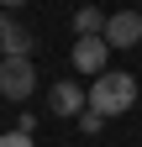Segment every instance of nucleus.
<instances>
[{
	"label": "nucleus",
	"instance_id": "obj_10",
	"mask_svg": "<svg viewBox=\"0 0 142 147\" xmlns=\"http://www.w3.org/2000/svg\"><path fill=\"white\" fill-rule=\"evenodd\" d=\"M16 5H26V0H0V11H16Z\"/></svg>",
	"mask_w": 142,
	"mask_h": 147
},
{
	"label": "nucleus",
	"instance_id": "obj_5",
	"mask_svg": "<svg viewBox=\"0 0 142 147\" xmlns=\"http://www.w3.org/2000/svg\"><path fill=\"white\" fill-rule=\"evenodd\" d=\"M105 42H111V47H137L142 42V16L137 11H116V16H105Z\"/></svg>",
	"mask_w": 142,
	"mask_h": 147
},
{
	"label": "nucleus",
	"instance_id": "obj_8",
	"mask_svg": "<svg viewBox=\"0 0 142 147\" xmlns=\"http://www.w3.org/2000/svg\"><path fill=\"white\" fill-rule=\"evenodd\" d=\"M100 126H105V116H100V110H90V105H84V110H79V131H84V137H95Z\"/></svg>",
	"mask_w": 142,
	"mask_h": 147
},
{
	"label": "nucleus",
	"instance_id": "obj_3",
	"mask_svg": "<svg viewBox=\"0 0 142 147\" xmlns=\"http://www.w3.org/2000/svg\"><path fill=\"white\" fill-rule=\"evenodd\" d=\"M105 58H111V42L95 32V37H79L74 53H68V63H74L79 74H105Z\"/></svg>",
	"mask_w": 142,
	"mask_h": 147
},
{
	"label": "nucleus",
	"instance_id": "obj_1",
	"mask_svg": "<svg viewBox=\"0 0 142 147\" xmlns=\"http://www.w3.org/2000/svg\"><path fill=\"white\" fill-rule=\"evenodd\" d=\"M137 105V79L126 68H105L90 79V110H100L105 121L111 116H126V110Z\"/></svg>",
	"mask_w": 142,
	"mask_h": 147
},
{
	"label": "nucleus",
	"instance_id": "obj_9",
	"mask_svg": "<svg viewBox=\"0 0 142 147\" xmlns=\"http://www.w3.org/2000/svg\"><path fill=\"white\" fill-rule=\"evenodd\" d=\"M0 147H32V131H5V137H0Z\"/></svg>",
	"mask_w": 142,
	"mask_h": 147
},
{
	"label": "nucleus",
	"instance_id": "obj_6",
	"mask_svg": "<svg viewBox=\"0 0 142 147\" xmlns=\"http://www.w3.org/2000/svg\"><path fill=\"white\" fill-rule=\"evenodd\" d=\"M32 26H21L11 11H0V53H21V58H32Z\"/></svg>",
	"mask_w": 142,
	"mask_h": 147
},
{
	"label": "nucleus",
	"instance_id": "obj_7",
	"mask_svg": "<svg viewBox=\"0 0 142 147\" xmlns=\"http://www.w3.org/2000/svg\"><path fill=\"white\" fill-rule=\"evenodd\" d=\"M74 32H79V37L105 32V11H100V5H79V11H74Z\"/></svg>",
	"mask_w": 142,
	"mask_h": 147
},
{
	"label": "nucleus",
	"instance_id": "obj_4",
	"mask_svg": "<svg viewBox=\"0 0 142 147\" xmlns=\"http://www.w3.org/2000/svg\"><path fill=\"white\" fill-rule=\"evenodd\" d=\"M84 105H90V95H84L74 79H58V84L47 89V110H53V116H63V121H68V116L79 121V110H84Z\"/></svg>",
	"mask_w": 142,
	"mask_h": 147
},
{
	"label": "nucleus",
	"instance_id": "obj_11",
	"mask_svg": "<svg viewBox=\"0 0 142 147\" xmlns=\"http://www.w3.org/2000/svg\"><path fill=\"white\" fill-rule=\"evenodd\" d=\"M0 58H5V53H0Z\"/></svg>",
	"mask_w": 142,
	"mask_h": 147
},
{
	"label": "nucleus",
	"instance_id": "obj_2",
	"mask_svg": "<svg viewBox=\"0 0 142 147\" xmlns=\"http://www.w3.org/2000/svg\"><path fill=\"white\" fill-rule=\"evenodd\" d=\"M32 89H37V68H32V58L5 53V58H0V95H5V100H26Z\"/></svg>",
	"mask_w": 142,
	"mask_h": 147
}]
</instances>
